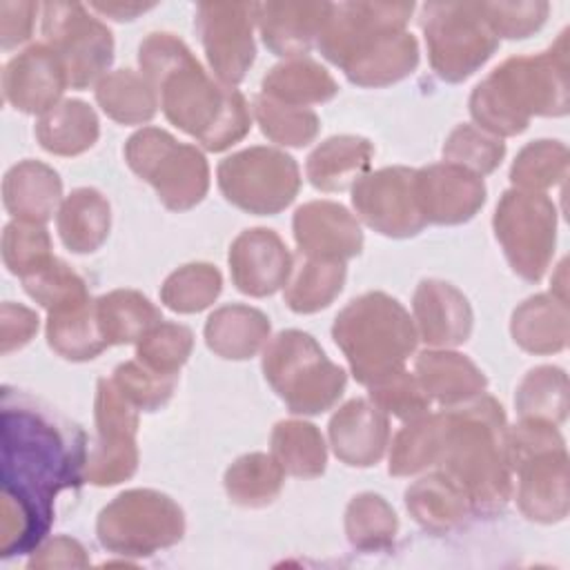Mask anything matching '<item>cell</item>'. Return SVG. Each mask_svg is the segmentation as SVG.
I'll use <instances>...</instances> for the list:
<instances>
[{"label":"cell","mask_w":570,"mask_h":570,"mask_svg":"<svg viewBox=\"0 0 570 570\" xmlns=\"http://www.w3.org/2000/svg\"><path fill=\"white\" fill-rule=\"evenodd\" d=\"M85 436L24 394L2 392V497L27 514L40 543L60 490L85 479Z\"/></svg>","instance_id":"cell-1"},{"label":"cell","mask_w":570,"mask_h":570,"mask_svg":"<svg viewBox=\"0 0 570 570\" xmlns=\"http://www.w3.org/2000/svg\"><path fill=\"white\" fill-rule=\"evenodd\" d=\"M138 62L142 76L160 94L167 120L205 149L223 151L249 131L252 118L245 98L212 78L174 33H149L138 47Z\"/></svg>","instance_id":"cell-2"},{"label":"cell","mask_w":570,"mask_h":570,"mask_svg":"<svg viewBox=\"0 0 570 570\" xmlns=\"http://www.w3.org/2000/svg\"><path fill=\"white\" fill-rule=\"evenodd\" d=\"M412 2H338L316 38L321 53L361 87H385L414 71L419 45L405 24Z\"/></svg>","instance_id":"cell-3"},{"label":"cell","mask_w":570,"mask_h":570,"mask_svg":"<svg viewBox=\"0 0 570 570\" xmlns=\"http://www.w3.org/2000/svg\"><path fill=\"white\" fill-rule=\"evenodd\" d=\"M434 465L463 490L472 510H501L512 490L503 407L492 396H476L443 410Z\"/></svg>","instance_id":"cell-4"},{"label":"cell","mask_w":570,"mask_h":570,"mask_svg":"<svg viewBox=\"0 0 570 570\" xmlns=\"http://www.w3.org/2000/svg\"><path fill=\"white\" fill-rule=\"evenodd\" d=\"M568 111V31L539 56H514L481 80L470 114L492 136L521 134L532 116Z\"/></svg>","instance_id":"cell-5"},{"label":"cell","mask_w":570,"mask_h":570,"mask_svg":"<svg viewBox=\"0 0 570 570\" xmlns=\"http://www.w3.org/2000/svg\"><path fill=\"white\" fill-rule=\"evenodd\" d=\"M332 336L356 381L367 387L403 370L419 338L405 307L383 292L350 301L336 316Z\"/></svg>","instance_id":"cell-6"},{"label":"cell","mask_w":570,"mask_h":570,"mask_svg":"<svg viewBox=\"0 0 570 570\" xmlns=\"http://www.w3.org/2000/svg\"><path fill=\"white\" fill-rule=\"evenodd\" d=\"M510 468L519 474V508L532 521L552 523L568 512V456L557 425L521 419L508 430Z\"/></svg>","instance_id":"cell-7"},{"label":"cell","mask_w":570,"mask_h":570,"mask_svg":"<svg viewBox=\"0 0 570 570\" xmlns=\"http://www.w3.org/2000/svg\"><path fill=\"white\" fill-rule=\"evenodd\" d=\"M263 372L272 390L294 414L330 410L345 390V370L327 358L305 332L285 330L263 352Z\"/></svg>","instance_id":"cell-8"},{"label":"cell","mask_w":570,"mask_h":570,"mask_svg":"<svg viewBox=\"0 0 570 570\" xmlns=\"http://www.w3.org/2000/svg\"><path fill=\"white\" fill-rule=\"evenodd\" d=\"M127 165L147 180L165 207L191 209L209 187V167L200 149L178 142L158 127L136 131L125 145Z\"/></svg>","instance_id":"cell-9"},{"label":"cell","mask_w":570,"mask_h":570,"mask_svg":"<svg viewBox=\"0 0 570 570\" xmlns=\"http://www.w3.org/2000/svg\"><path fill=\"white\" fill-rule=\"evenodd\" d=\"M421 27L432 69L448 82L472 76L499 47L479 11V2H428Z\"/></svg>","instance_id":"cell-10"},{"label":"cell","mask_w":570,"mask_h":570,"mask_svg":"<svg viewBox=\"0 0 570 570\" xmlns=\"http://www.w3.org/2000/svg\"><path fill=\"white\" fill-rule=\"evenodd\" d=\"M98 539L116 554L145 557L174 546L185 532L178 503L156 490H127L98 514Z\"/></svg>","instance_id":"cell-11"},{"label":"cell","mask_w":570,"mask_h":570,"mask_svg":"<svg viewBox=\"0 0 570 570\" xmlns=\"http://www.w3.org/2000/svg\"><path fill=\"white\" fill-rule=\"evenodd\" d=\"M223 196L243 212L269 216L285 209L298 194L301 174L292 156L272 147H249L218 165Z\"/></svg>","instance_id":"cell-12"},{"label":"cell","mask_w":570,"mask_h":570,"mask_svg":"<svg viewBox=\"0 0 570 570\" xmlns=\"http://www.w3.org/2000/svg\"><path fill=\"white\" fill-rule=\"evenodd\" d=\"M492 225L512 269L525 281H539L554 254L557 212L550 198L510 189L499 200Z\"/></svg>","instance_id":"cell-13"},{"label":"cell","mask_w":570,"mask_h":570,"mask_svg":"<svg viewBox=\"0 0 570 570\" xmlns=\"http://www.w3.org/2000/svg\"><path fill=\"white\" fill-rule=\"evenodd\" d=\"M40 9L45 45L60 58L69 87H89L114 60L111 31L78 2H45Z\"/></svg>","instance_id":"cell-14"},{"label":"cell","mask_w":570,"mask_h":570,"mask_svg":"<svg viewBox=\"0 0 570 570\" xmlns=\"http://www.w3.org/2000/svg\"><path fill=\"white\" fill-rule=\"evenodd\" d=\"M96 428L98 434L87 456L85 479L94 485H116L129 479L138 465V410L120 394L111 379L98 381Z\"/></svg>","instance_id":"cell-15"},{"label":"cell","mask_w":570,"mask_h":570,"mask_svg":"<svg viewBox=\"0 0 570 570\" xmlns=\"http://www.w3.org/2000/svg\"><path fill=\"white\" fill-rule=\"evenodd\" d=\"M254 20L256 4L247 2H203L196 9V31L223 85H238L254 62Z\"/></svg>","instance_id":"cell-16"},{"label":"cell","mask_w":570,"mask_h":570,"mask_svg":"<svg viewBox=\"0 0 570 570\" xmlns=\"http://www.w3.org/2000/svg\"><path fill=\"white\" fill-rule=\"evenodd\" d=\"M352 205L383 236L405 238L425 227L414 191V169L407 167H385L361 176L352 185Z\"/></svg>","instance_id":"cell-17"},{"label":"cell","mask_w":570,"mask_h":570,"mask_svg":"<svg viewBox=\"0 0 570 570\" xmlns=\"http://www.w3.org/2000/svg\"><path fill=\"white\" fill-rule=\"evenodd\" d=\"M414 191L425 223L439 225L465 223L485 203L481 176L452 163L414 169Z\"/></svg>","instance_id":"cell-18"},{"label":"cell","mask_w":570,"mask_h":570,"mask_svg":"<svg viewBox=\"0 0 570 570\" xmlns=\"http://www.w3.org/2000/svg\"><path fill=\"white\" fill-rule=\"evenodd\" d=\"M69 87L65 67L45 42L13 56L2 71V94L9 105L24 114H45L58 105Z\"/></svg>","instance_id":"cell-19"},{"label":"cell","mask_w":570,"mask_h":570,"mask_svg":"<svg viewBox=\"0 0 570 570\" xmlns=\"http://www.w3.org/2000/svg\"><path fill=\"white\" fill-rule=\"evenodd\" d=\"M292 267V254L274 229H245L229 247L232 281L249 296L278 292L287 283Z\"/></svg>","instance_id":"cell-20"},{"label":"cell","mask_w":570,"mask_h":570,"mask_svg":"<svg viewBox=\"0 0 570 570\" xmlns=\"http://www.w3.org/2000/svg\"><path fill=\"white\" fill-rule=\"evenodd\" d=\"M294 238L303 256L347 261L363 247V232L356 218L338 203L312 200L294 214Z\"/></svg>","instance_id":"cell-21"},{"label":"cell","mask_w":570,"mask_h":570,"mask_svg":"<svg viewBox=\"0 0 570 570\" xmlns=\"http://www.w3.org/2000/svg\"><path fill=\"white\" fill-rule=\"evenodd\" d=\"M387 439V414L367 399L347 401L330 421L332 450L347 465L367 468L379 463Z\"/></svg>","instance_id":"cell-22"},{"label":"cell","mask_w":570,"mask_h":570,"mask_svg":"<svg viewBox=\"0 0 570 570\" xmlns=\"http://www.w3.org/2000/svg\"><path fill=\"white\" fill-rule=\"evenodd\" d=\"M416 334L430 345H459L472 332V309L468 298L450 283L421 281L414 301Z\"/></svg>","instance_id":"cell-23"},{"label":"cell","mask_w":570,"mask_h":570,"mask_svg":"<svg viewBox=\"0 0 570 570\" xmlns=\"http://www.w3.org/2000/svg\"><path fill=\"white\" fill-rule=\"evenodd\" d=\"M330 13V2H261L256 24L263 42L276 56L307 53Z\"/></svg>","instance_id":"cell-24"},{"label":"cell","mask_w":570,"mask_h":570,"mask_svg":"<svg viewBox=\"0 0 570 570\" xmlns=\"http://www.w3.org/2000/svg\"><path fill=\"white\" fill-rule=\"evenodd\" d=\"M62 196L60 176L40 160L13 165L2 180V203L16 220L47 223Z\"/></svg>","instance_id":"cell-25"},{"label":"cell","mask_w":570,"mask_h":570,"mask_svg":"<svg viewBox=\"0 0 570 570\" xmlns=\"http://www.w3.org/2000/svg\"><path fill=\"white\" fill-rule=\"evenodd\" d=\"M414 376L430 399H436L448 407L476 399L488 383L483 372L468 356L448 350L421 352Z\"/></svg>","instance_id":"cell-26"},{"label":"cell","mask_w":570,"mask_h":570,"mask_svg":"<svg viewBox=\"0 0 570 570\" xmlns=\"http://www.w3.org/2000/svg\"><path fill=\"white\" fill-rule=\"evenodd\" d=\"M372 154V142L361 136H332L309 154L307 178L323 191L347 189L365 174Z\"/></svg>","instance_id":"cell-27"},{"label":"cell","mask_w":570,"mask_h":570,"mask_svg":"<svg viewBox=\"0 0 570 570\" xmlns=\"http://www.w3.org/2000/svg\"><path fill=\"white\" fill-rule=\"evenodd\" d=\"M47 341L60 356L69 361H87L98 356L107 347V341L98 323L96 301L85 296L49 309Z\"/></svg>","instance_id":"cell-28"},{"label":"cell","mask_w":570,"mask_h":570,"mask_svg":"<svg viewBox=\"0 0 570 570\" xmlns=\"http://www.w3.org/2000/svg\"><path fill=\"white\" fill-rule=\"evenodd\" d=\"M267 336V316L249 305L218 307L205 323V341L223 358H249L263 347Z\"/></svg>","instance_id":"cell-29"},{"label":"cell","mask_w":570,"mask_h":570,"mask_svg":"<svg viewBox=\"0 0 570 570\" xmlns=\"http://www.w3.org/2000/svg\"><path fill=\"white\" fill-rule=\"evenodd\" d=\"M56 220L65 247L76 254H87L98 249L109 234V203L100 191L80 187L62 200Z\"/></svg>","instance_id":"cell-30"},{"label":"cell","mask_w":570,"mask_h":570,"mask_svg":"<svg viewBox=\"0 0 570 570\" xmlns=\"http://www.w3.org/2000/svg\"><path fill=\"white\" fill-rule=\"evenodd\" d=\"M98 116L82 100H62L40 116L36 138L42 149L56 156H76L87 151L98 138Z\"/></svg>","instance_id":"cell-31"},{"label":"cell","mask_w":570,"mask_h":570,"mask_svg":"<svg viewBox=\"0 0 570 570\" xmlns=\"http://www.w3.org/2000/svg\"><path fill=\"white\" fill-rule=\"evenodd\" d=\"M514 341L532 354H550L566 347L568 341V307L546 294L530 296L512 314Z\"/></svg>","instance_id":"cell-32"},{"label":"cell","mask_w":570,"mask_h":570,"mask_svg":"<svg viewBox=\"0 0 570 570\" xmlns=\"http://www.w3.org/2000/svg\"><path fill=\"white\" fill-rule=\"evenodd\" d=\"M336 91V80L309 58H287L263 78V96L292 107L307 109V105L334 98Z\"/></svg>","instance_id":"cell-33"},{"label":"cell","mask_w":570,"mask_h":570,"mask_svg":"<svg viewBox=\"0 0 570 570\" xmlns=\"http://www.w3.org/2000/svg\"><path fill=\"white\" fill-rule=\"evenodd\" d=\"M405 505L410 514L432 532L452 530L470 510L463 490L441 472L423 476L410 485L405 492Z\"/></svg>","instance_id":"cell-34"},{"label":"cell","mask_w":570,"mask_h":570,"mask_svg":"<svg viewBox=\"0 0 570 570\" xmlns=\"http://www.w3.org/2000/svg\"><path fill=\"white\" fill-rule=\"evenodd\" d=\"M96 314L107 345L140 341L163 321L160 309L136 289H114L100 296Z\"/></svg>","instance_id":"cell-35"},{"label":"cell","mask_w":570,"mask_h":570,"mask_svg":"<svg viewBox=\"0 0 570 570\" xmlns=\"http://www.w3.org/2000/svg\"><path fill=\"white\" fill-rule=\"evenodd\" d=\"M345 283V263L303 256L292 267L285 283V303L298 314H312L327 307Z\"/></svg>","instance_id":"cell-36"},{"label":"cell","mask_w":570,"mask_h":570,"mask_svg":"<svg viewBox=\"0 0 570 570\" xmlns=\"http://www.w3.org/2000/svg\"><path fill=\"white\" fill-rule=\"evenodd\" d=\"M96 100L109 118L122 125L147 122L158 107L151 82L131 69H118L102 76L96 85Z\"/></svg>","instance_id":"cell-37"},{"label":"cell","mask_w":570,"mask_h":570,"mask_svg":"<svg viewBox=\"0 0 570 570\" xmlns=\"http://www.w3.org/2000/svg\"><path fill=\"white\" fill-rule=\"evenodd\" d=\"M283 474L285 470L272 454H245L225 472V490L234 503L261 508L278 497Z\"/></svg>","instance_id":"cell-38"},{"label":"cell","mask_w":570,"mask_h":570,"mask_svg":"<svg viewBox=\"0 0 570 570\" xmlns=\"http://www.w3.org/2000/svg\"><path fill=\"white\" fill-rule=\"evenodd\" d=\"M272 456L294 476L312 479L325 470V443L316 425L305 421H281L272 432Z\"/></svg>","instance_id":"cell-39"},{"label":"cell","mask_w":570,"mask_h":570,"mask_svg":"<svg viewBox=\"0 0 570 570\" xmlns=\"http://www.w3.org/2000/svg\"><path fill=\"white\" fill-rule=\"evenodd\" d=\"M514 405L521 419L552 425L561 423L568 410V381L563 370L552 365L530 370L517 390Z\"/></svg>","instance_id":"cell-40"},{"label":"cell","mask_w":570,"mask_h":570,"mask_svg":"<svg viewBox=\"0 0 570 570\" xmlns=\"http://www.w3.org/2000/svg\"><path fill=\"white\" fill-rule=\"evenodd\" d=\"M441 445V412L412 419L392 441L390 474L407 476L436 463Z\"/></svg>","instance_id":"cell-41"},{"label":"cell","mask_w":570,"mask_h":570,"mask_svg":"<svg viewBox=\"0 0 570 570\" xmlns=\"http://www.w3.org/2000/svg\"><path fill=\"white\" fill-rule=\"evenodd\" d=\"M399 521L390 503L372 492L358 494L350 501L345 512V532L358 550H381L394 541Z\"/></svg>","instance_id":"cell-42"},{"label":"cell","mask_w":570,"mask_h":570,"mask_svg":"<svg viewBox=\"0 0 570 570\" xmlns=\"http://www.w3.org/2000/svg\"><path fill=\"white\" fill-rule=\"evenodd\" d=\"M220 272L209 263H189L171 272L163 283V303L180 314H194L209 307L220 294Z\"/></svg>","instance_id":"cell-43"},{"label":"cell","mask_w":570,"mask_h":570,"mask_svg":"<svg viewBox=\"0 0 570 570\" xmlns=\"http://www.w3.org/2000/svg\"><path fill=\"white\" fill-rule=\"evenodd\" d=\"M254 116L261 125V131L278 145L303 147L318 134V116L312 109L292 107L263 94L254 98Z\"/></svg>","instance_id":"cell-44"},{"label":"cell","mask_w":570,"mask_h":570,"mask_svg":"<svg viewBox=\"0 0 570 570\" xmlns=\"http://www.w3.org/2000/svg\"><path fill=\"white\" fill-rule=\"evenodd\" d=\"M568 171V149L559 140H534L525 145L512 169L510 180L525 191H541L559 180Z\"/></svg>","instance_id":"cell-45"},{"label":"cell","mask_w":570,"mask_h":570,"mask_svg":"<svg viewBox=\"0 0 570 570\" xmlns=\"http://www.w3.org/2000/svg\"><path fill=\"white\" fill-rule=\"evenodd\" d=\"M503 154H505L503 140L474 125L454 127L443 145L445 163L459 165L476 176L494 171L501 165Z\"/></svg>","instance_id":"cell-46"},{"label":"cell","mask_w":570,"mask_h":570,"mask_svg":"<svg viewBox=\"0 0 570 570\" xmlns=\"http://www.w3.org/2000/svg\"><path fill=\"white\" fill-rule=\"evenodd\" d=\"M51 254V238L42 223L13 220L2 234V261L16 276H27L42 267Z\"/></svg>","instance_id":"cell-47"},{"label":"cell","mask_w":570,"mask_h":570,"mask_svg":"<svg viewBox=\"0 0 570 570\" xmlns=\"http://www.w3.org/2000/svg\"><path fill=\"white\" fill-rule=\"evenodd\" d=\"M191 345H194V336L189 327L160 321L138 341L136 356L142 365L160 374L178 376V370L187 361Z\"/></svg>","instance_id":"cell-48"},{"label":"cell","mask_w":570,"mask_h":570,"mask_svg":"<svg viewBox=\"0 0 570 570\" xmlns=\"http://www.w3.org/2000/svg\"><path fill=\"white\" fill-rule=\"evenodd\" d=\"M176 374H160L140 361H127L114 370V385L120 390V394L136 407L145 412H154L163 407L174 387H176Z\"/></svg>","instance_id":"cell-49"},{"label":"cell","mask_w":570,"mask_h":570,"mask_svg":"<svg viewBox=\"0 0 570 570\" xmlns=\"http://www.w3.org/2000/svg\"><path fill=\"white\" fill-rule=\"evenodd\" d=\"M27 294L47 309H56L69 301L89 296L85 281L60 258H49L36 272L22 276Z\"/></svg>","instance_id":"cell-50"},{"label":"cell","mask_w":570,"mask_h":570,"mask_svg":"<svg viewBox=\"0 0 570 570\" xmlns=\"http://www.w3.org/2000/svg\"><path fill=\"white\" fill-rule=\"evenodd\" d=\"M370 401L385 414H394L403 421L423 416L430 410V396L419 379L405 370H399L370 385Z\"/></svg>","instance_id":"cell-51"},{"label":"cell","mask_w":570,"mask_h":570,"mask_svg":"<svg viewBox=\"0 0 570 570\" xmlns=\"http://www.w3.org/2000/svg\"><path fill=\"white\" fill-rule=\"evenodd\" d=\"M548 2H479V11L497 38H525L548 16Z\"/></svg>","instance_id":"cell-52"},{"label":"cell","mask_w":570,"mask_h":570,"mask_svg":"<svg viewBox=\"0 0 570 570\" xmlns=\"http://www.w3.org/2000/svg\"><path fill=\"white\" fill-rule=\"evenodd\" d=\"M38 332V316L24 305L2 303L0 309V352L20 350Z\"/></svg>","instance_id":"cell-53"},{"label":"cell","mask_w":570,"mask_h":570,"mask_svg":"<svg viewBox=\"0 0 570 570\" xmlns=\"http://www.w3.org/2000/svg\"><path fill=\"white\" fill-rule=\"evenodd\" d=\"M36 2H0V42L2 49H13L29 40L33 29V18L38 13Z\"/></svg>","instance_id":"cell-54"},{"label":"cell","mask_w":570,"mask_h":570,"mask_svg":"<svg viewBox=\"0 0 570 570\" xmlns=\"http://www.w3.org/2000/svg\"><path fill=\"white\" fill-rule=\"evenodd\" d=\"M89 559L85 557V548L69 537H53L33 550L29 568H76L87 566Z\"/></svg>","instance_id":"cell-55"},{"label":"cell","mask_w":570,"mask_h":570,"mask_svg":"<svg viewBox=\"0 0 570 570\" xmlns=\"http://www.w3.org/2000/svg\"><path fill=\"white\" fill-rule=\"evenodd\" d=\"M154 4H134V2H91V9L105 13V16H111L114 20H131L136 18L138 13L151 9Z\"/></svg>","instance_id":"cell-56"}]
</instances>
